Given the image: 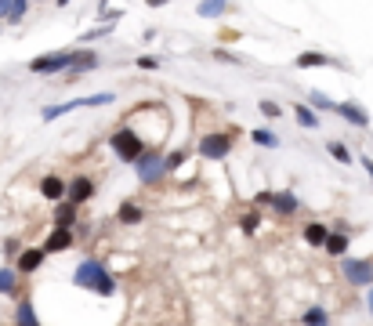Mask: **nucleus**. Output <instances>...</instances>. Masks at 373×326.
<instances>
[{
    "label": "nucleus",
    "instance_id": "nucleus-15",
    "mask_svg": "<svg viewBox=\"0 0 373 326\" xmlns=\"http://www.w3.org/2000/svg\"><path fill=\"white\" fill-rule=\"evenodd\" d=\"M229 4H232V0H200L196 15H200V19H221V15L229 11Z\"/></svg>",
    "mask_w": 373,
    "mask_h": 326
},
{
    "label": "nucleus",
    "instance_id": "nucleus-38",
    "mask_svg": "<svg viewBox=\"0 0 373 326\" xmlns=\"http://www.w3.org/2000/svg\"><path fill=\"white\" fill-rule=\"evenodd\" d=\"M366 304H370V316H373V286H370V293H366Z\"/></svg>",
    "mask_w": 373,
    "mask_h": 326
},
{
    "label": "nucleus",
    "instance_id": "nucleus-8",
    "mask_svg": "<svg viewBox=\"0 0 373 326\" xmlns=\"http://www.w3.org/2000/svg\"><path fill=\"white\" fill-rule=\"evenodd\" d=\"M40 192H44V200H51V203H66V200H69V185L62 182L58 174L40 178Z\"/></svg>",
    "mask_w": 373,
    "mask_h": 326
},
{
    "label": "nucleus",
    "instance_id": "nucleus-13",
    "mask_svg": "<svg viewBox=\"0 0 373 326\" xmlns=\"http://www.w3.org/2000/svg\"><path fill=\"white\" fill-rule=\"evenodd\" d=\"M69 247H73V228H55V232L44 239V250L47 254H62V250H69Z\"/></svg>",
    "mask_w": 373,
    "mask_h": 326
},
{
    "label": "nucleus",
    "instance_id": "nucleus-23",
    "mask_svg": "<svg viewBox=\"0 0 373 326\" xmlns=\"http://www.w3.org/2000/svg\"><path fill=\"white\" fill-rule=\"evenodd\" d=\"M116 218H120L123 225H138V221L145 218V210H141L138 203H120V210H116Z\"/></svg>",
    "mask_w": 373,
    "mask_h": 326
},
{
    "label": "nucleus",
    "instance_id": "nucleus-31",
    "mask_svg": "<svg viewBox=\"0 0 373 326\" xmlns=\"http://www.w3.org/2000/svg\"><path fill=\"white\" fill-rule=\"evenodd\" d=\"M138 69H145V73H149V69H159V58H153V55H141V58H138Z\"/></svg>",
    "mask_w": 373,
    "mask_h": 326
},
{
    "label": "nucleus",
    "instance_id": "nucleus-32",
    "mask_svg": "<svg viewBox=\"0 0 373 326\" xmlns=\"http://www.w3.org/2000/svg\"><path fill=\"white\" fill-rule=\"evenodd\" d=\"M4 254H8V257H15V254H22V243L15 239V236H11V239H4Z\"/></svg>",
    "mask_w": 373,
    "mask_h": 326
},
{
    "label": "nucleus",
    "instance_id": "nucleus-29",
    "mask_svg": "<svg viewBox=\"0 0 373 326\" xmlns=\"http://www.w3.org/2000/svg\"><path fill=\"white\" fill-rule=\"evenodd\" d=\"M257 225H261V218H257L254 210H250V214H243V218H239V228H243L247 236H254V232H257Z\"/></svg>",
    "mask_w": 373,
    "mask_h": 326
},
{
    "label": "nucleus",
    "instance_id": "nucleus-37",
    "mask_svg": "<svg viewBox=\"0 0 373 326\" xmlns=\"http://www.w3.org/2000/svg\"><path fill=\"white\" fill-rule=\"evenodd\" d=\"M149 8H164V4H171V0H145Z\"/></svg>",
    "mask_w": 373,
    "mask_h": 326
},
{
    "label": "nucleus",
    "instance_id": "nucleus-9",
    "mask_svg": "<svg viewBox=\"0 0 373 326\" xmlns=\"http://www.w3.org/2000/svg\"><path fill=\"white\" fill-rule=\"evenodd\" d=\"M44 257H47L44 247H29V250L19 254V265H15V272H19V275H33V272L44 265Z\"/></svg>",
    "mask_w": 373,
    "mask_h": 326
},
{
    "label": "nucleus",
    "instance_id": "nucleus-4",
    "mask_svg": "<svg viewBox=\"0 0 373 326\" xmlns=\"http://www.w3.org/2000/svg\"><path fill=\"white\" fill-rule=\"evenodd\" d=\"M232 141H236V130H214V135H203L200 138V156L203 160H225L232 153Z\"/></svg>",
    "mask_w": 373,
    "mask_h": 326
},
{
    "label": "nucleus",
    "instance_id": "nucleus-27",
    "mask_svg": "<svg viewBox=\"0 0 373 326\" xmlns=\"http://www.w3.org/2000/svg\"><path fill=\"white\" fill-rule=\"evenodd\" d=\"M308 98H312V105H315V109H322V112H337V102H330V98L322 94V91H312Z\"/></svg>",
    "mask_w": 373,
    "mask_h": 326
},
{
    "label": "nucleus",
    "instance_id": "nucleus-26",
    "mask_svg": "<svg viewBox=\"0 0 373 326\" xmlns=\"http://www.w3.org/2000/svg\"><path fill=\"white\" fill-rule=\"evenodd\" d=\"M15 283H19V272H15V268H0V293H15Z\"/></svg>",
    "mask_w": 373,
    "mask_h": 326
},
{
    "label": "nucleus",
    "instance_id": "nucleus-16",
    "mask_svg": "<svg viewBox=\"0 0 373 326\" xmlns=\"http://www.w3.org/2000/svg\"><path fill=\"white\" fill-rule=\"evenodd\" d=\"M94 65H98V55H94V51H80V55H76V62H73V69L66 73V80H80V73L94 69Z\"/></svg>",
    "mask_w": 373,
    "mask_h": 326
},
{
    "label": "nucleus",
    "instance_id": "nucleus-18",
    "mask_svg": "<svg viewBox=\"0 0 373 326\" xmlns=\"http://www.w3.org/2000/svg\"><path fill=\"white\" fill-rule=\"evenodd\" d=\"M322 250H327L330 257H340V261H345V254H348V232H337V228H333Z\"/></svg>",
    "mask_w": 373,
    "mask_h": 326
},
{
    "label": "nucleus",
    "instance_id": "nucleus-33",
    "mask_svg": "<svg viewBox=\"0 0 373 326\" xmlns=\"http://www.w3.org/2000/svg\"><path fill=\"white\" fill-rule=\"evenodd\" d=\"M257 109H261V112H265V117H279V105H275V102H268V98H265V102H261V105H257Z\"/></svg>",
    "mask_w": 373,
    "mask_h": 326
},
{
    "label": "nucleus",
    "instance_id": "nucleus-1",
    "mask_svg": "<svg viewBox=\"0 0 373 326\" xmlns=\"http://www.w3.org/2000/svg\"><path fill=\"white\" fill-rule=\"evenodd\" d=\"M73 283H76L80 290L98 293V298H112V293H116V280H112V272L102 265V261H94V257L80 261L76 272H73Z\"/></svg>",
    "mask_w": 373,
    "mask_h": 326
},
{
    "label": "nucleus",
    "instance_id": "nucleus-2",
    "mask_svg": "<svg viewBox=\"0 0 373 326\" xmlns=\"http://www.w3.org/2000/svg\"><path fill=\"white\" fill-rule=\"evenodd\" d=\"M109 145H112V153H116V156H120L123 163H138V160H141L145 153H149V149H145V141H141V138L135 135L131 127H120L116 135L109 138Z\"/></svg>",
    "mask_w": 373,
    "mask_h": 326
},
{
    "label": "nucleus",
    "instance_id": "nucleus-24",
    "mask_svg": "<svg viewBox=\"0 0 373 326\" xmlns=\"http://www.w3.org/2000/svg\"><path fill=\"white\" fill-rule=\"evenodd\" d=\"M294 120H297L301 127H308V130H315V127H319V117H315V112L308 109V105H297V109H294Z\"/></svg>",
    "mask_w": 373,
    "mask_h": 326
},
{
    "label": "nucleus",
    "instance_id": "nucleus-21",
    "mask_svg": "<svg viewBox=\"0 0 373 326\" xmlns=\"http://www.w3.org/2000/svg\"><path fill=\"white\" fill-rule=\"evenodd\" d=\"M15 326H40L33 301H19V308H15Z\"/></svg>",
    "mask_w": 373,
    "mask_h": 326
},
{
    "label": "nucleus",
    "instance_id": "nucleus-19",
    "mask_svg": "<svg viewBox=\"0 0 373 326\" xmlns=\"http://www.w3.org/2000/svg\"><path fill=\"white\" fill-rule=\"evenodd\" d=\"M297 323H301V326H330V312H327L322 304H312V308H308V312H304Z\"/></svg>",
    "mask_w": 373,
    "mask_h": 326
},
{
    "label": "nucleus",
    "instance_id": "nucleus-20",
    "mask_svg": "<svg viewBox=\"0 0 373 326\" xmlns=\"http://www.w3.org/2000/svg\"><path fill=\"white\" fill-rule=\"evenodd\" d=\"M319 65H333V58L322 55V51H304V55H297V69H319Z\"/></svg>",
    "mask_w": 373,
    "mask_h": 326
},
{
    "label": "nucleus",
    "instance_id": "nucleus-17",
    "mask_svg": "<svg viewBox=\"0 0 373 326\" xmlns=\"http://www.w3.org/2000/svg\"><path fill=\"white\" fill-rule=\"evenodd\" d=\"M301 203H297V192H275V200H272V210H275V214H294V210H297Z\"/></svg>",
    "mask_w": 373,
    "mask_h": 326
},
{
    "label": "nucleus",
    "instance_id": "nucleus-30",
    "mask_svg": "<svg viewBox=\"0 0 373 326\" xmlns=\"http://www.w3.org/2000/svg\"><path fill=\"white\" fill-rule=\"evenodd\" d=\"M185 160H189V153H185V149H177V153H171V156H167V171H177V167H182Z\"/></svg>",
    "mask_w": 373,
    "mask_h": 326
},
{
    "label": "nucleus",
    "instance_id": "nucleus-22",
    "mask_svg": "<svg viewBox=\"0 0 373 326\" xmlns=\"http://www.w3.org/2000/svg\"><path fill=\"white\" fill-rule=\"evenodd\" d=\"M76 225V203H58V210H55V228H73Z\"/></svg>",
    "mask_w": 373,
    "mask_h": 326
},
{
    "label": "nucleus",
    "instance_id": "nucleus-12",
    "mask_svg": "<svg viewBox=\"0 0 373 326\" xmlns=\"http://www.w3.org/2000/svg\"><path fill=\"white\" fill-rule=\"evenodd\" d=\"M301 236H304V243H308V247L322 250V247H327V239H330V228H327V221H308Z\"/></svg>",
    "mask_w": 373,
    "mask_h": 326
},
{
    "label": "nucleus",
    "instance_id": "nucleus-14",
    "mask_svg": "<svg viewBox=\"0 0 373 326\" xmlns=\"http://www.w3.org/2000/svg\"><path fill=\"white\" fill-rule=\"evenodd\" d=\"M29 0H0V19L4 22H22Z\"/></svg>",
    "mask_w": 373,
    "mask_h": 326
},
{
    "label": "nucleus",
    "instance_id": "nucleus-39",
    "mask_svg": "<svg viewBox=\"0 0 373 326\" xmlns=\"http://www.w3.org/2000/svg\"><path fill=\"white\" fill-rule=\"evenodd\" d=\"M55 4H62V8H66V4H69V0H55Z\"/></svg>",
    "mask_w": 373,
    "mask_h": 326
},
{
    "label": "nucleus",
    "instance_id": "nucleus-36",
    "mask_svg": "<svg viewBox=\"0 0 373 326\" xmlns=\"http://www.w3.org/2000/svg\"><path fill=\"white\" fill-rule=\"evenodd\" d=\"M363 167H366V174H370V182H373V160H370V156H363Z\"/></svg>",
    "mask_w": 373,
    "mask_h": 326
},
{
    "label": "nucleus",
    "instance_id": "nucleus-6",
    "mask_svg": "<svg viewBox=\"0 0 373 326\" xmlns=\"http://www.w3.org/2000/svg\"><path fill=\"white\" fill-rule=\"evenodd\" d=\"M109 102H112V94L102 91V94H91V98H76V102L47 105V109H44V120H58V117H66V112H73V109H84V105H109Z\"/></svg>",
    "mask_w": 373,
    "mask_h": 326
},
{
    "label": "nucleus",
    "instance_id": "nucleus-5",
    "mask_svg": "<svg viewBox=\"0 0 373 326\" xmlns=\"http://www.w3.org/2000/svg\"><path fill=\"white\" fill-rule=\"evenodd\" d=\"M340 275L352 286H373V261L370 257H345L340 261Z\"/></svg>",
    "mask_w": 373,
    "mask_h": 326
},
{
    "label": "nucleus",
    "instance_id": "nucleus-35",
    "mask_svg": "<svg viewBox=\"0 0 373 326\" xmlns=\"http://www.w3.org/2000/svg\"><path fill=\"white\" fill-rule=\"evenodd\" d=\"M214 58H221V62H236V65H239V62H243V58H239V55H229V51H214Z\"/></svg>",
    "mask_w": 373,
    "mask_h": 326
},
{
    "label": "nucleus",
    "instance_id": "nucleus-25",
    "mask_svg": "<svg viewBox=\"0 0 373 326\" xmlns=\"http://www.w3.org/2000/svg\"><path fill=\"white\" fill-rule=\"evenodd\" d=\"M250 138H254V145H268V149H275V145H279V135H272L268 127H257V130H250Z\"/></svg>",
    "mask_w": 373,
    "mask_h": 326
},
{
    "label": "nucleus",
    "instance_id": "nucleus-34",
    "mask_svg": "<svg viewBox=\"0 0 373 326\" xmlns=\"http://www.w3.org/2000/svg\"><path fill=\"white\" fill-rule=\"evenodd\" d=\"M272 200H275V192H268V189H265V192H257V200H254V203H257V207H272Z\"/></svg>",
    "mask_w": 373,
    "mask_h": 326
},
{
    "label": "nucleus",
    "instance_id": "nucleus-28",
    "mask_svg": "<svg viewBox=\"0 0 373 326\" xmlns=\"http://www.w3.org/2000/svg\"><path fill=\"white\" fill-rule=\"evenodd\" d=\"M327 153L337 160V163H352V153L345 149V145H340V141H327Z\"/></svg>",
    "mask_w": 373,
    "mask_h": 326
},
{
    "label": "nucleus",
    "instance_id": "nucleus-7",
    "mask_svg": "<svg viewBox=\"0 0 373 326\" xmlns=\"http://www.w3.org/2000/svg\"><path fill=\"white\" fill-rule=\"evenodd\" d=\"M135 171H138V178L145 185H153V182H159V178L167 174V156H159V153H145L138 163H135Z\"/></svg>",
    "mask_w": 373,
    "mask_h": 326
},
{
    "label": "nucleus",
    "instance_id": "nucleus-11",
    "mask_svg": "<svg viewBox=\"0 0 373 326\" xmlns=\"http://www.w3.org/2000/svg\"><path fill=\"white\" fill-rule=\"evenodd\" d=\"M91 196H94V182H91L87 174H76L73 182H69V203L80 207V203H87Z\"/></svg>",
    "mask_w": 373,
    "mask_h": 326
},
{
    "label": "nucleus",
    "instance_id": "nucleus-10",
    "mask_svg": "<svg viewBox=\"0 0 373 326\" xmlns=\"http://www.w3.org/2000/svg\"><path fill=\"white\" fill-rule=\"evenodd\" d=\"M337 117L348 120L352 127H370V112L359 102H337Z\"/></svg>",
    "mask_w": 373,
    "mask_h": 326
},
{
    "label": "nucleus",
    "instance_id": "nucleus-3",
    "mask_svg": "<svg viewBox=\"0 0 373 326\" xmlns=\"http://www.w3.org/2000/svg\"><path fill=\"white\" fill-rule=\"evenodd\" d=\"M80 51H55V55H40L29 62V73H37V76H55V73H69L73 69V62H76Z\"/></svg>",
    "mask_w": 373,
    "mask_h": 326
}]
</instances>
